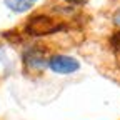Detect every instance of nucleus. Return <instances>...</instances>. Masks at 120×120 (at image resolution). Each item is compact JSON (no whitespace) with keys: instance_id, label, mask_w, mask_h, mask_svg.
I'll return each mask as SVG.
<instances>
[{"instance_id":"obj_5","label":"nucleus","mask_w":120,"mask_h":120,"mask_svg":"<svg viewBox=\"0 0 120 120\" xmlns=\"http://www.w3.org/2000/svg\"><path fill=\"white\" fill-rule=\"evenodd\" d=\"M113 22H115V25H118V27H120V10L113 15Z\"/></svg>"},{"instance_id":"obj_1","label":"nucleus","mask_w":120,"mask_h":120,"mask_svg":"<svg viewBox=\"0 0 120 120\" xmlns=\"http://www.w3.org/2000/svg\"><path fill=\"white\" fill-rule=\"evenodd\" d=\"M47 65L50 67L52 72L60 73V75H70V73H75L80 68L79 60H75L73 57H68V55H64V53L52 55L49 58V64Z\"/></svg>"},{"instance_id":"obj_6","label":"nucleus","mask_w":120,"mask_h":120,"mask_svg":"<svg viewBox=\"0 0 120 120\" xmlns=\"http://www.w3.org/2000/svg\"><path fill=\"white\" fill-rule=\"evenodd\" d=\"M70 2H75V4H83V2H87V0H70Z\"/></svg>"},{"instance_id":"obj_2","label":"nucleus","mask_w":120,"mask_h":120,"mask_svg":"<svg viewBox=\"0 0 120 120\" xmlns=\"http://www.w3.org/2000/svg\"><path fill=\"white\" fill-rule=\"evenodd\" d=\"M27 32L30 35H35V37H40V35H50L53 32H57L58 27L57 23L49 19V17H45V15H35V17H32L28 22H27Z\"/></svg>"},{"instance_id":"obj_4","label":"nucleus","mask_w":120,"mask_h":120,"mask_svg":"<svg viewBox=\"0 0 120 120\" xmlns=\"http://www.w3.org/2000/svg\"><path fill=\"white\" fill-rule=\"evenodd\" d=\"M38 0H4V4L8 10L15 13H25L32 8Z\"/></svg>"},{"instance_id":"obj_3","label":"nucleus","mask_w":120,"mask_h":120,"mask_svg":"<svg viewBox=\"0 0 120 120\" xmlns=\"http://www.w3.org/2000/svg\"><path fill=\"white\" fill-rule=\"evenodd\" d=\"M23 60H25V64L30 67V68H34V70H38V68H43L45 65L49 64V60L45 58V53L43 50L34 47V49H28L23 55Z\"/></svg>"}]
</instances>
